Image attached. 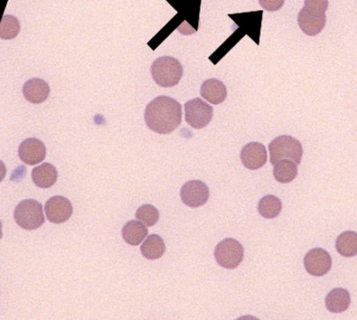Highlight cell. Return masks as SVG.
Instances as JSON below:
<instances>
[{
    "label": "cell",
    "mask_w": 357,
    "mask_h": 320,
    "mask_svg": "<svg viewBox=\"0 0 357 320\" xmlns=\"http://www.w3.org/2000/svg\"><path fill=\"white\" fill-rule=\"evenodd\" d=\"M9 0H0V22H1V19L3 17V12H5L6 7H7V3Z\"/></svg>",
    "instance_id": "cell-27"
},
{
    "label": "cell",
    "mask_w": 357,
    "mask_h": 320,
    "mask_svg": "<svg viewBox=\"0 0 357 320\" xmlns=\"http://www.w3.org/2000/svg\"><path fill=\"white\" fill-rule=\"evenodd\" d=\"M212 117L214 109L201 98L191 99L185 103V119L193 129L201 130L207 127Z\"/></svg>",
    "instance_id": "cell-6"
},
{
    "label": "cell",
    "mask_w": 357,
    "mask_h": 320,
    "mask_svg": "<svg viewBox=\"0 0 357 320\" xmlns=\"http://www.w3.org/2000/svg\"><path fill=\"white\" fill-rule=\"evenodd\" d=\"M3 238V224L0 222V239Z\"/></svg>",
    "instance_id": "cell-28"
},
{
    "label": "cell",
    "mask_w": 357,
    "mask_h": 320,
    "mask_svg": "<svg viewBox=\"0 0 357 320\" xmlns=\"http://www.w3.org/2000/svg\"><path fill=\"white\" fill-rule=\"evenodd\" d=\"M72 212L73 208L71 202L64 196H53L45 204L47 220L53 224H59L67 222L71 217Z\"/></svg>",
    "instance_id": "cell-9"
},
{
    "label": "cell",
    "mask_w": 357,
    "mask_h": 320,
    "mask_svg": "<svg viewBox=\"0 0 357 320\" xmlns=\"http://www.w3.org/2000/svg\"><path fill=\"white\" fill-rule=\"evenodd\" d=\"M271 163L275 165L281 160H290L300 164L303 157L302 144L292 136H279L269 145Z\"/></svg>",
    "instance_id": "cell-3"
},
{
    "label": "cell",
    "mask_w": 357,
    "mask_h": 320,
    "mask_svg": "<svg viewBox=\"0 0 357 320\" xmlns=\"http://www.w3.org/2000/svg\"><path fill=\"white\" fill-rule=\"evenodd\" d=\"M6 175H7V167L3 164V161H0V183L5 179Z\"/></svg>",
    "instance_id": "cell-26"
},
{
    "label": "cell",
    "mask_w": 357,
    "mask_h": 320,
    "mask_svg": "<svg viewBox=\"0 0 357 320\" xmlns=\"http://www.w3.org/2000/svg\"><path fill=\"white\" fill-rule=\"evenodd\" d=\"M20 33V22L17 18L12 15L3 16L0 22V39L12 40Z\"/></svg>",
    "instance_id": "cell-22"
},
{
    "label": "cell",
    "mask_w": 357,
    "mask_h": 320,
    "mask_svg": "<svg viewBox=\"0 0 357 320\" xmlns=\"http://www.w3.org/2000/svg\"><path fill=\"white\" fill-rule=\"evenodd\" d=\"M159 217L160 214L158 208L152 204H144L136 212V218L146 226H154L159 222Z\"/></svg>",
    "instance_id": "cell-23"
},
{
    "label": "cell",
    "mask_w": 357,
    "mask_h": 320,
    "mask_svg": "<svg viewBox=\"0 0 357 320\" xmlns=\"http://www.w3.org/2000/svg\"><path fill=\"white\" fill-rule=\"evenodd\" d=\"M32 179L37 187L42 189L53 187L58 179L57 168L49 163H44L33 169Z\"/></svg>",
    "instance_id": "cell-15"
},
{
    "label": "cell",
    "mask_w": 357,
    "mask_h": 320,
    "mask_svg": "<svg viewBox=\"0 0 357 320\" xmlns=\"http://www.w3.org/2000/svg\"><path fill=\"white\" fill-rule=\"evenodd\" d=\"M16 224L26 231H34L45 222L43 206L41 202L34 199L22 200L14 211Z\"/></svg>",
    "instance_id": "cell-4"
},
{
    "label": "cell",
    "mask_w": 357,
    "mask_h": 320,
    "mask_svg": "<svg viewBox=\"0 0 357 320\" xmlns=\"http://www.w3.org/2000/svg\"><path fill=\"white\" fill-rule=\"evenodd\" d=\"M155 82L163 88L177 86L183 76V66L173 57H161L150 67Z\"/></svg>",
    "instance_id": "cell-2"
},
{
    "label": "cell",
    "mask_w": 357,
    "mask_h": 320,
    "mask_svg": "<svg viewBox=\"0 0 357 320\" xmlns=\"http://www.w3.org/2000/svg\"><path fill=\"white\" fill-rule=\"evenodd\" d=\"M328 0H305L304 7L307 9L315 10V11L326 13L327 11Z\"/></svg>",
    "instance_id": "cell-24"
},
{
    "label": "cell",
    "mask_w": 357,
    "mask_h": 320,
    "mask_svg": "<svg viewBox=\"0 0 357 320\" xmlns=\"http://www.w3.org/2000/svg\"><path fill=\"white\" fill-rule=\"evenodd\" d=\"M350 303V293L342 288H336L330 291L325 299L326 308L332 313H342L346 311Z\"/></svg>",
    "instance_id": "cell-16"
},
{
    "label": "cell",
    "mask_w": 357,
    "mask_h": 320,
    "mask_svg": "<svg viewBox=\"0 0 357 320\" xmlns=\"http://www.w3.org/2000/svg\"><path fill=\"white\" fill-rule=\"evenodd\" d=\"M181 199L191 208L204 206L209 199V188L201 181H187L180 192Z\"/></svg>",
    "instance_id": "cell-7"
},
{
    "label": "cell",
    "mask_w": 357,
    "mask_h": 320,
    "mask_svg": "<svg viewBox=\"0 0 357 320\" xmlns=\"http://www.w3.org/2000/svg\"><path fill=\"white\" fill-rule=\"evenodd\" d=\"M18 156L24 164L37 165L46 157V148L40 140L28 138L20 144Z\"/></svg>",
    "instance_id": "cell-12"
},
{
    "label": "cell",
    "mask_w": 357,
    "mask_h": 320,
    "mask_svg": "<svg viewBox=\"0 0 357 320\" xmlns=\"http://www.w3.org/2000/svg\"><path fill=\"white\" fill-rule=\"evenodd\" d=\"M245 256V249L243 245L235 240L228 238L218 243L214 251V257L218 265L226 269H234L241 265Z\"/></svg>",
    "instance_id": "cell-5"
},
{
    "label": "cell",
    "mask_w": 357,
    "mask_h": 320,
    "mask_svg": "<svg viewBox=\"0 0 357 320\" xmlns=\"http://www.w3.org/2000/svg\"><path fill=\"white\" fill-rule=\"evenodd\" d=\"M142 256L148 260L160 259L164 255L166 247L159 235H150L140 247Z\"/></svg>",
    "instance_id": "cell-18"
},
{
    "label": "cell",
    "mask_w": 357,
    "mask_h": 320,
    "mask_svg": "<svg viewBox=\"0 0 357 320\" xmlns=\"http://www.w3.org/2000/svg\"><path fill=\"white\" fill-rule=\"evenodd\" d=\"M281 200L275 195L264 196L258 204V212L262 217L266 218V220L277 217L281 213Z\"/></svg>",
    "instance_id": "cell-21"
},
{
    "label": "cell",
    "mask_w": 357,
    "mask_h": 320,
    "mask_svg": "<svg viewBox=\"0 0 357 320\" xmlns=\"http://www.w3.org/2000/svg\"><path fill=\"white\" fill-rule=\"evenodd\" d=\"M241 159L245 168L257 170L265 165L268 161V152L263 144L251 142L241 150Z\"/></svg>",
    "instance_id": "cell-11"
},
{
    "label": "cell",
    "mask_w": 357,
    "mask_h": 320,
    "mask_svg": "<svg viewBox=\"0 0 357 320\" xmlns=\"http://www.w3.org/2000/svg\"><path fill=\"white\" fill-rule=\"evenodd\" d=\"M336 251L342 257L350 258L357 255V234L355 232H344L336 239Z\"/></svg>",
    "instance_id": "cell-20"
},
{
    "label": "cell",
    "mask_w": 357,
    "mask_h": 320,
    "mask_svg": "<svg viewBox=\"0 0 357 320\" xmlns=\"http://www.w3.org/2000/svg\"><path fill=\"white\" fill-rule=\"evenodd\" d=\"M148 234L146 226L138 220H131L125 224L123 229V240L132 247H137L140 243L143 242Z\"/></svg>",
    "instance_id": "cell-17"
},
{
    "label": "cell",
    "mask_w": 357,
    "mask_h": 320,
    "mask_svg": "<svg viewBox=\"0 0 357 320\" xmlns=\"http://www.w3.org/2000/svg\"><path fill=\"white\" fill-rule=\"evenodd\" d=\"M274 166H275L273 171L274 177L279 183H290L298 175V167L293 161L281 160L276 163Z\"/></svg>",
    "instance_id": "cell-19"
},
{
    "label": "cell",
    "mask_w": 357,
    "mask_h": 320,
    "mask_svg": "<svg viewBox=\"0 0 357 320\" xmlns=\"http://www.w3.org/2000/svg\"><path fill=\"white\" fill-rule=\"evenodd\" d=\"M144 121L150 131L167 135L182 123V107L171 97H157L146 107Z\"/></svg>",
    "instance_id": "cell-1"
},
{
    "label": "cell",
    "mask_w": 357,
    "mask_h": 320,
    "mask_svg": "<svg viewBox=\"0 0 357 320\" xmlns=\"http://www.w3.org/2000/svg\"><path fill=\"white\" fill-rule=\"evenodd\" d=\"M24 97L28 103H42L49 98L51 88L45 80L41 78H33L28 80L22 88Z\"/></svg>",
    "instance_id": "cell-13"
},
{
    "label": "cell",
    "mask_w": 357,
    "mask_h": 320,
    "mask_svg": "<svg viewBox=\"0 0 357 320\" xmlns=\"http://www.w3.org/2000/svg\"><path fill=\"white\" fill-rule=\"evenodd\" d=\"M304 266L311 276H323L331 269L332 259L325 249H313L305 256Z\"/></svg>",
    "instance_id": "cell-8"
},
{
    "label": "cell",
    "mask_w": 357,
    "mask_h": 320,
    "mask_svg": "<svg viewBox=\"0 0 357 320\" xmlns=\"http://www.w3.org/2000/svg\"><path fill=\"white\" fill-rule=\"evenodd\" d=\"M298 24L307 36H317L326 26L325 13L303 8L298 15Z\"/></svg>",
    "instance_id": "cell-10"
},
{
    "label": "cell",
    "mask_w": 357,
    "mask_h": 320,
    "mask_svg": "<svg viewBox=\"0 0 357 320\" xmlns=\"http://www.w3.org/2000/svg\"><path fill=\"white\" fill-rule=\"evenodd\" d=\"M286 0H259L262 9L269 12L279 11L284 7Z\"/></svg>",
    "instance_id": "cell-25"
},
{
    "label": "cell",
    "mask_w": 357,
    "mask_h": 320,
    "mask_svg": "<svg viewBox=\"0 0 357 320\" xmlns=\"http://www.w3.org/2000/svg\"><path fill=\"white\" fill-rule=\"evenodd\" d=\"M201 95L212 105H220L227 98V88L220 80L210 78L202 84Z\"/></svg>",
    "instance_id": "cell-14"
}]
</instances>
